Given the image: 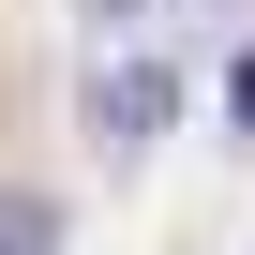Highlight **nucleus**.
Segmentation results:
<instances>
[{"label":"nucleus","instance_id":"nucleus-2","mask_svg":"<svg viewBox=\"0 0 255 255\" xmlns=\"http://www.w3.org/2000/svg\"><path fill=\"white\" fill-rule=\"evenodd\" d=\"M0 255H60V195H30V180H0Z\"/></svg>","mask_w":255,"mask_h":255},{"label":"nucleus","instance_id":"nucleus-1","mask_svg":"<svg viewBox=\"0 0 255 255\" xmlns=\"http://www.w3.org/2000/svg\"><path fill=\"white\" fill-rule=\"evenodd\" d=\"M165 120H180V75L165 60H105L90 75V150H150Z\"/></svg>","mask_w":255,"mask_h":255},{"label":"nucleus","instance_id":"nucleus-3","mask_svg":"<svg viewBox=\"0 0 255 255\" xmlns=\"http://www.w3.org/2000/svg\"><path fill=\"white\" fill-rule=\"evenodd\" d=\"M225 120H240V135H255V45L225 60Z\"/></svg>","mask_w":255,"mask_h":255}]
</instances>
